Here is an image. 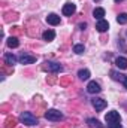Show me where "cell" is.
Listing matches in <instances>:
<instances>
[{"label":"cell","instance_id":"obj_1","mask_svg":"<svg viewBox=\"0 0 127 128\" xmlns=\"http://www.w3.org/2000/svg\"><path fill=\"white\" fill-rule=\"evenodd\" d=\"M20 121L23 122V124H26V125H29V127H32V125H36L37 124V118L30 113V112H23L21 115H20Z\"/></svg>","mask_w":127,"mask_h":128},{"label":"cell","instance_id":"obj_2","mask_svg":"<svg viewBox=\"0 0 127 128\" xmlns=\"http://www.w3.org/2000/svg\"><path fill=\"white\" fill-rule=\"evenodd\" d=\"M45 118L48 121H61L63 119V113L57 109H49L45 112Z\"/></svg>","mask_w":127,"mask_h":128},{"label":"cell","instance_id":"obj_3","mask_svg":"<svg viewBox=\"0 0 127 128\" xmlns=\"http://www.w3.org/2000/svg\"><path fill=\"white\" fill-rule=\"evenodd\" d=\"M105 121H106L108 124L121 122V116H120V113H118L117 110H111V112H108V113H106V116H105Z\"/></svg>","mask_w":127,"mask_h":128},{"label":"cell","instance_id":"obj_4","mask_svg":"<svg viewBox=\"0 0 127 128\" xmlns=\"http://www.w3.org/2000/svg\"><path fill=\"white\" fill-rule=\"evenodd\" d=\"M45 68L48 72H54V73H58V72H63V66L58 63H54V61H46L45 63Z\"/></svg>","mask_w":127,"mask_h":128},{"label":"cell","instance_id":"obj_5","mask_svg":"<svg viewBox=\"0 0 127 128\" xmlns=\"http://www.w3.org/2000/svg\"><path fill=\"white\" fill-rule=\"evenodd\" d=\"M91 103H93V106H94V109L97 112H100V110H103L105 107H106V100H103V98H93L91 100Z\"/></svg>","mask_w":127,"mask_h":128},{"label":"cell","instance_id":"obj_6","mask_svg":"<svg viewBox=\"0 0 127 128\" xmlns=\"http://www.w3.org/2000/svg\"><path fill=\"white\" fill-rule=\"evenodd\" d=\"M75 12H76V6L73 3H66L63 6V15L66 16H72Z\"/></svg>","mask_w":127,"mask_h":128},{"label":"cell","instance_id":"obj_7","mask_svg":"<svg viewBox=\"0 0 127 128\" xmlns=\"http://www.w3.org/2000/svg\"><path fill=\"white\" fill-rule=\"evenodd\" d=\"M87 92H88V94H97V92H100V85H99L96 80L88 82V85H87Z\"/></svg>","mask_w":127,"mask_h":128},{"label":"cell","instance_id":"obj_8","mask_svg":"<svg viewBox=\"0 0 127 128\" xmlns=\"http://www.w3.org/2000/svg\"><path fill=\"white\" fill-rule=\"evenodd\" d=\"M18 60H20V63L21 64H33V63H36V57H34V55H29V54H23Z\"/></svg>","mask_w":127,"mask_h":128},{"label":"cell","instance_id":"obj_9","mask_svg":"<svg viewBox=\"0 0 127 128\" xmlns=\"http://www.w3.org/2000/svg\"><path fill=\"white\" fill-rule=\"evenodd\" d=\"M46 22L51 24V26H57V24H60V16L57 14H49L46 16Z\"/></svg>","mask_w":127,"mask_h":128},{"label":"cell","instance_id":"obj_10","mask_svg":"<svg viewBox=\"0 0 127 128\" xmlns=\"http://www.w3.org/2000/svg\"><path fill=\"white\" fill-rule=\"evenodd\" d=\"M96 28H97V32L103 33V32H106V30L109 28V24H108V21H105V20H100V21H97V24H96Z\"/></svg>","mask_w":127,"mask_h":128},{"label":"cell","instance_id":"obj_11","mask_svg":"<svg viewBox=\"0 0 127 128\" xmlns=\"http://www.w3.org/2000/svg\"><path fill=\"white\" fill-rule=\"evenodd\" d=\"M115 64H117V67H118V68L126 70V68H127V58H126V57H118V58L115 60Z\"/></svg>","mask_w":127,"mask_h":128},{"label":"cell","instance_id":"obj_12","mask_svg":"<svg viewBox=\"0 0 127 128\" xmlns=\"http://www.w3.org/2000/svg\"><path fill=\"white\" fill-rule=\"evenodd\" d=\"M93 16H94L96 20H103V16H105V9L103 8H96L94 10H93Z\"/></svg>","mask_w":127,"mask_h":128},{"label":"cell","instance_id":"obj_13","mask_svg":"<svg viewBox=\"0 0 127 128\" xmlns=\"http://www.w3.org/2000/svg\"><path fill=\"white\" fill-rule=\"evenodd\" d=\"M42 37H43V40L51 42V40H54V37H55V32H54V30H46V32H43Z\"/></svg>","mask_w":127,"mask_h":128},{"label":"cell","instance_id":"obj_14","mask_svg":"<svg viewBox=\"0 0 127 128\" xmlns=\"http://www.w3.org/2000/svg\"><path fill=\"white\" fill-rule=\"evenodd\" d=\"M87 124H88L90 128H103V125H102L97 119H94V118H88V119H87Z\"/></svg>","mask_w":127,"mask_h":128},{"label":"cell","instance_id":"obj_15","mask_svg":"<svg viewBox=\"0 0 127 128\" xmlns=\"http://www.w3.org/2000/svg\"><path fill=\"white\" fill-rule=\"evenodd\" d=\"M5 61H6V64H9V66H14V64H17V57L9 52V54L5 55Z\"/></svg>","mask_w":127,"mask_h":128},{"label":"cell","instance_id":"obj_16","mask_svg":"<svg viewBox=\"0 0 127 128\" xmlns=\"http://www.w3.org/2000/svg\"><path fill=\"white\" fill-rule=\"evenodd\" d=\"M78 76H79L81 80H87V79L90 78V72H88L87 68H81V70L78 72Z\"/></svg>","mask_w":127,"mask_h":128},{"label":"cell","instance_id":"obj_17","mask_svg":"<svg viewBox=\"0 0 127 128\" xmlns=\"http://www.w3.org/2000/svg\"><path fill=\"white\" fill-rule=\"evenodd\" d=\"M111 76H112V79H114V80H120V82H123V79H124V76H126V74H121L120 72L114 70V72H111Z\"/></svg>","mask_w":127,"mask_h":128},{"label":"cell","instance_id":"obj_18","mask_svg":"<svg viewBox=\"0 0 127 128\" xmlns=\"http://www.w3.org/2000/svg\"><path fill=\"white\" fill-rule=\"evenodd\" d=\"M6 43H8V46H9V48H17V46L20 45V42H18V39H17V37H9Z\"/></svg>","mask_w":127,"mask_h":128},{"label":"cell","instance_id":"obj_19","mask_svg":"<svg viewBox=\"0 0 127 128\" xmlns=\"http://www.w3.org/2000/svg\"><path fill=\"white\" fill-rule=\"evenodd\" d=\"M117 21H118V24H127V14L126 12L120 14V15L117 16Z\"/></svg>","mask_w":127,"mask_h":128},{"label":"cell","instance_id":"obj_20","mask_svg":"<svg viewBox=\"0 0 127 128\" xmlns=\"http://www.w3.org/2000/svg\"><path fill=\"white\" fill-rule=\"evenodd\" d=\"M73 52H75V54H82V52H84V45H81V43L75 45V46H73Z\"/></svg>","mask_w":127,"mask_h":128},{"label":"cell","instance_id":"obj_21","mask_svg":"<svg viewBox=\"0 0 127 128\" xmlns=\"http://www.w3.org/2000/svg\"><path fill=\"white\" fill-rule=\"evenodd\" d=\"M108 128H121V124L120 122H115V124H109Z\"/></svg>","mask_w":127,"mask_h":128},{"label":"cell","instance_id":"obj_22","mask_svg":"<svg viewBox=\"0 0 127 128\" xmlns=\"http://www.w3.org/2000/svg\"><path fill=\"white\" fill-rule=\"evenodd\" d=\"M85 27H87V24H85V22H81V24H79V28H81V30H84Z\"/></svg>","mask_w":127,"mask_h":128},{"label":"cell","instance_id":"obj_23","mask_svg":"<svg viewBox=\"0 0 127 128\" xmlns=\"http://www.w3.org/2000/svg\"><path fill=\"white\" fill-rule=\"evenodd\" d=\"M121 84H123V85L127 88V76H124V79H123V82H121Z\"/></svg>","mask_w":127,"mask_h":128},{"label":"cell","instance_id":"obj_24","mask_svg":"<svg viewBox=\"0 0 127 128\" xmlns=\"http://www.w3.org/2000/svg\"><path fill=\"white\" fill-rule=\"evenodd\" d=\"M94 2H100V0H94Z\"/></svg>","mask_w":127,"mask_h":128},{"label":"cell","instance_id":"obj_25","mask_svg":"<svg viewBox=\"0 0 127 128\" xmlns=\"http://www.w3.org/2000/svg\"><path fill=\"white\" fill-rule=\"evenodd\" d=\"M117 2H118V0H117Z\"/></svg>","mask_w":127,"mask_h":128}]
</instances>
